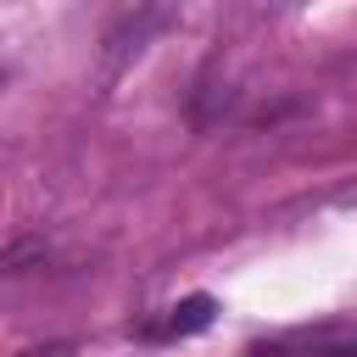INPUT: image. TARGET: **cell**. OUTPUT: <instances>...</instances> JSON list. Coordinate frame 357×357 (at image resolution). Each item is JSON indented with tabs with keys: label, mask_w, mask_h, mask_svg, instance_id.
Segmentation results:
<instances>
[{
	"label": "cell",
	"mask_w": 357,
	"mask_h": 357,
	"mask_svg": "<svg viewBox=\"0 0 357 357\" xmlns=\"http://www.w3.org/2000/svg\"><path fill=\"white\" fill-rule=\"evenodd\" d=\"M33 257L45 262V240H11V245H6V257H0V268H6V273H22Z\"/></svg>",
	"instance_id": "7a4b0ae2"
},
{
	"label": "cell",
	"mask_w": 357,
	"mask_h": 357,
	"mask_svg": "<svg viewBox=\"0 0 357 357\" xmlns=\"http://www.w3.org/2000/svg\"><path fill=\"white\" fill-rule=\"evenodd\" d=\"M212 296H184L178 307H173V335H195V329H206L212 324Z\"/></svg>",
	"instance_id": "6da1fadb"
},
{
	"label": "cell",
	"mask_w": 357,
	"mask_h": 357,
	"mask_svg": "<svg viewBox=\"0 0 357 357\" xmlns=\"http://www.w3.org/2000/svg\"><path fill=\"white\" fill-rule=\"evenodd\" d=\"M301 357H357V340H329V346H312Z\"/></svg>",
	"instance_id": "3957f363"
},
{
	"label": "cell",
	"mask_w": 357,
	"mask_h": 357,
	"mask_svg": "<svg viewBox=\"0 0 357 357\" xmlns=\"http://www.w3.org/2000/svg\"><path fill=\"white\" fill-rule=\"evenodd\" d=\"M22 357H73V346L61 340V346H39V351H22Z\"/></svg>",
	"instance_id": "277c9868"
}]
</instances>
